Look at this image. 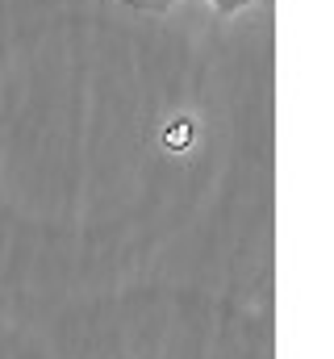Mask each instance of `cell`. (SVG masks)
Returning <instances> with one entry per match:
<instances>
[{"label": "cell", "instance_id": "1", "mask_svg": "<svg viewBox=\"0 0 334 359\" xmlns=\"http://www.w3.org/2000/svg\"><path fill=\"white\" fill-rule=\"evenodd\" d=\"M218 13H239V8H247V4H255V0H209Z\"/></svg>", "mask_w": 334, "mask_h": 359}, {"label": "cell", "instance_id": "3", "mask_svg": "<svg viewBox=\"0 0 334 359\" xmlns=\"http://www.w3.org/2000/svg\"><path fill=\"white\" fill-rule=\"evenodd\" d=\"M184 138H188V126H180V130L171 126V130H167V142H184Z\"/></svg>", "mask_w": 334, "mask_h": 359}, {"label": "cell", "instance_id": "2", "mask_svg": "<svg viewBox=\"0 0 334 359\" xmlns=\"http://www.w3.org/2000/svg\"><path fill=\"white\" fill-rule=\"evenodd\" d=\"M126 4H138V8H171L175 0H126Z\"/></svg>", "mask_w": 334, "mask_h": 359}]
</instances>
